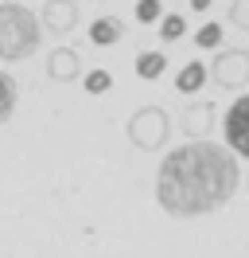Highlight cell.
Instances as JSON below:
<instances>
[{
    "label": "cell",
    "instance_id": "6",
    "mask_svg": "<svg viewBox=\"0 0 249 258\" xmlns=\"http://www.w3.org/2000/svg\"><path fill=\"white\" fill-rule=\"evenodd\" d=\"M39 24L51 35H70L78 28V0H47L39 12Z\"/></svg>",
    "mask_w": 249,
    "mask_h": 258
},
{
    "label": "cell",
    "instance_id": "16",
    "mask_svg": "<svg viewBox=\"0 0 249 258\" xmlns=\"http://www.w3.org/2000/svg\"><path fill=\"white\" fill-rule=\"evenodd\" d=\"M109 86H113V75L101 71V67H93L90 75H86V90H90V94H105Z\"/></svg>",
    "mask_w": 249,
    "mask_h": 258
},
{
    "label": "cell",
    "instance_id": "1",
    "mask_svg": "<svg viewBox=\"0 0 249 258\" xmlns=\"http://www.w3.org/2000/svg\"><path fill=\"white\" fill-rule=\"evenodd\" d=\"M241 184V168L226 145L218 141H187L164 153L156 168V204L171 219H199L226 208Z\"/></svg>",
    "mask_w": 249,
    "mask_h": 258
},
{
    "label": "cell",
    "instance_id": "11",
    "mask_svg": "<svg viewBox=\"0 0 249 258\" xmlns=\"http://www.w3.org/2000/svg\"><path fill=\"white\" fill-rule=\"evenodd\" d=\"M164 67H168L164 51H140L137 59H133V71H137V79H160V75H164Z\"/></svg>",
    "mask_w": 249,
    "mask_h": 258
},
{
    "label": "cell",
    "instance_id": "15",
    "mask_svg": "<svg viewBox=\"0 0 249 258\" xmlns=\"http://www.w3.org/2000/svg\"><path fill=\"white\" fill-rule=\"evenodd\" d=\"M164 16H168V12H164L160 0H137V20L140 24H160Z\"/></svg>",
    "mask_w": 249,
    "mask_h": 258
},
{
    "label": "cell",
    "instance_id": "2",
    "mask_svg": "<svg viewBox=\"0 0 249 258\" xmlns=\"http://www.w3.org/2000/svg\"><path fill=\"white\" fill-rule=\"evenodd\" d=\"M39 39H43V24L28 4L0 0V59L20 63L39 51Z\"/></svg>",
    "mask_w": 249,
    "mask_h": 258
},
{
    "label": "cell",
    "instance_id": "3",
    "mask_svg": "<svg viewBox=\"0 0 249 258\" xmlns=\"http://www.w3.org/2000/svg\"><path fill=\"white\" fill-rule=\"evenodd\" d=\"M129 141L140 149V153H160L168 145V133H171V117L164 106H140V110L129 113Z\"/></svg>",
    "mask_w": 249,
    "mask_h": 258
},
{
    "label": "cell",
    "instance_id": "13",
    "mask_svg": "<svg viewBox=\"0 0 249 258\" xmlns=\"http://www.w3.org/2000/svg\"><path fill=\"white\" fill-rule=\"evenodd\" d=\"M183 32H187V24H183V16H179V12H168V16L160 20V39H164V43H175Z\"/></svg>",
    "mask_w": 249,
    "mask_h": 258
},
{
    "label": "cell",
    "instance_id": "12",
    "mask_svg": "<svg viewBox=\"0 0 249 258\" xmlns=\"http://www.w3.org/2000/svg\"><path fill=\"white\" fill-rule=\"evenodd\" d=\"M16 98H20V86H16V79L0 67V121L16 110Z\"/></svg>",
    "mask_w": 249,
    "mask_h": 258
},
{
    "label": "cell",
    "instance_id": "8",
    "mask_svg": "<svg viewBox=\"0 0 249 258\" xmlns=\"http://www.w3.org/2000/svg\"><path fill=\"white\" fill-rule=\"evenodd\" d=\"M125 39V20L121 16H97L90 24V43L109 47V43H121Z\"/></svg>",
    "mask_w": 249,
    "mask_h": 258
},
{
    "label": "cell",
    "instance_id": "17",
    "mask_svg": "<svg viewBox=\"0 0 249 258\" xmlns=\"http://www.w3.org/2000/svg\"><path fill=\"white\" fill-rule=\"evenodd\" d=\"M230 24L241 28V32H249V0H233L230 4Z\"/></svg>",
    "mask_w": 249,
    "mask_h": 258
},
{
    "label": "cell",
    "instance_id": "4",
    "mask_svg": "<svg viewBox=\"0 0 249 258\" xmlns=\"http://www.w3.org/2000/svg\"><path fill=\"white\" fill-rule=\"evenodd\" d=\"M222 133H226V149L233 157L249 161V94L230 102V110L222 113Z\"/></svg>",
    "mask_w": 249,
    "mask_h": 258
},
{
    "label": "cell",
    "instance_id": "10",
    "mask_svg": "<svg viewBox=\"0 0 249 258\" xmlns=\"http://www.w3.org/2000/svg\"><path fill=\"white\" fill-rule=\"evenodd\" d=\"M206 79H210V71H206L202 63H187L183 71L175 75V90H179V94H195V90H202Z\"/></svg>",
    "mask_w": 249,
    "mask_h": 258
},
{
    "label": "cell",
    "instance_id": "18",
    "mask_svg": "<svg viewBox=\"0 0 249 258\" xmlns=\"http://www.w3.org/2000/svg\"><path fill=\"white\" fill-rule=\"evenodd\" d=\"M210 4H214V0H191V8H195V12H206Z\"/></svg>",
    "mask_w": 249,
    "mask_h": 258
},
{
    "label": "cell",
    "instance_id": "9",
    "mask_svg": "<svg viewBox=\"0 0 249 258\" xmlns=\"http://www.w3.org/2000/svg\"><path fill=\"white\" fill-rule=\"evenodd\" d=\"M210 117H214V106H210V102H202V106L195 102V106H187V110H183L179 121H183V129L191 133V141H199V133L206 137V129H210Z\"/></svg>",
    "mask_w": 249,
    "mask_h": 258
},
{
    "label": "cell",
    "instance_id": "14",
    "mask_svg": "<svg viewBox=\"0 0 249 258\" xmlns=\"http://www.w3.org/2000/svg\"><path fill=\"white\" fill-rule=\"evenodd\" d=\"M222 24H214V20H210V24H202L199 32H195V47L199 51H206V47H218V43H222Z\"/></svg>",
    "mask_w": 249,
    "mask_h": 258
},
{
    "label": "cell",
    "instance_id": "5",
    "mask_svg": "<svg viewBox=\"0 0 249 258\" xmlns=\"http://www.w3.org/2000/svg\"><path fill=\"white\" fill-rule=\"evenodd\" d=\"M210 79L222 90H241L249 86V51L233 47V51H218V59L210 63Z\"/></svg>",
    "mask_w": 249,
    "mask_h": 258
},
{
    "label": "cell",
    "instance_id": "7",
    "mask_svg": "<svg viewBox=\"0 0 249 258\" xmlns=\"http://www.w3.org/2000/svg\"><path fill=\"white\" fill-rule=\"evenodd\" d=\"M78 71H82V55H78L74 47H55L51 55H47V75H51L55 82L78 79Z\"/></svg>",
    "mask_w": 249,
    "mask_h": 258
}]
</instances>
